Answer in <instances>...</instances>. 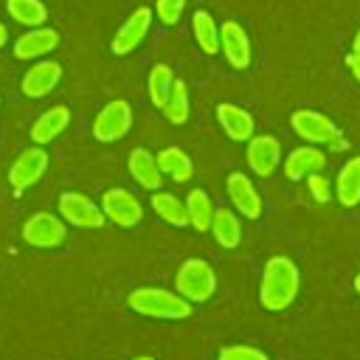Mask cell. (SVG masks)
Returning a JSON list of instances; mask_svg holds the SVG:
<instances>
[{
  "label": "cell",
  "instance_id": "cell-30",
  "mask_svg": "<svg viewBox=\"0 0 360 360\" xmlns=\"http://www.w3.org/2000/svg\"><path fill=\"white\" fill-rule=\"evenodd\" d=\"M307 186H309V194L315 197V202H329V200H332V186H329V180L323 177V172L307 174Z\"/></svg>",
  "mask_w": 360,
  "mask_h": 360
},
{
  "label": "cell",
  "instance_id": "cell-19",
  "mask_svg": "<svg viewBox=\"0 0 360 360\" xmlns=\"http://www.w3.org/2000/svg\"><path fill=\"white\" fill-rule=\"evenodd\" d=\"M326 158L315 146H298L284 158V174L287 180H304L312 172H323Z\"/></svg>",
  "mask_w": 360,
  "mask_h": 360
},
{
  "label": "cell",
  "instance_id": "cell-6",
  "mask_svg": "<svg viewBox=\"0 0 360 360\" xmlns=\"http://www.w3.org/2000/svg\"><path fill=\"white\" fill-rule=\"evenodd\" d=\"M59 217L73 228H101L107 219L101 205H96L90 197L79 191H65L59 197Z\"/></svg>",
  "mask_w": 360,
  "mask_h": 360
},
{
  "label": "cell",
  "instance_id": "cell-12",
  "mask_svg": "<svg viewBox=\"0 0 360 360\" xmlns=\"http://www.w3.org/2000/svg\"><path fill=\"white\" fill-rule=\"evenodd\" d=\"M56 45H59V34L48 25H37V28H28L25 34H20L14 39L11 56L20 62H28V59H39V56L51 53Z\"/></svg>",
  "mask_w": 360,
  "mask_h": 360
},
{
  "label": "cell",
  "instance_id": "cell-7",
  "mask_svg": "<svg viewBox=\"0 0 360 360\" xmlns=\"http://www.w3.org/2000/svg\"><path fill=\"white\" fill-rule=\"evenodd\" d=\"M219 53L225 56V62L236 70H245L253 59V48H250V37L242 28V22L236 20H225L219 25Z\"/></svg>",
  "mask_w": 360,
  "mask_h": 360
},
{
  "label": "cell",
  "instance_id": "cell-24",
  "mask_svg": "<svg viewBox=\"0 0 360 360\" xmlns=\"http://www.w3.org/2000/svg\"><path fill=\"white\" fill-rule=\"evenodd\" d=\"M6 11L14 22H20L25 28L45 25V20H48V8L42 0H6Z\"/></svg>",
  "mask_w": 360,
  "mask_h": 360
},
{
  "label": "cell",
  "instance_id": "cell-13",
  "mask_svg": "<svg viewBox=\"0 0 360 360\" xmlns=\"http://www.w3.org/2000/svg\"><path fill=\"white\" fill-rule=\"evenodd\" d=\"M59 79H62V65L53 62V59H39V62H34L22 73L20 90L28 98H42V96H48L59 84Z\"/></svg>",
  "mask_w": 360,
  "mask_h": 360
},
{
  "label": "cell",
  "instance_id": "cell-1",
  "mask_svg": "<svg viewBox=\"0 0 360 360\" xmlns=\"http://www.w3.org/2000/svg\"><path fill=\"white\" fill-rule=\"evenodd\" d=\"M298 284H301V278H298V267L292 264V259L273 256L264 264V276H262V287H259L262 307L270 312L287 309L298 295Z\"/></svg>",
  "mask_w": 360,
  "mask_h": 360
},
{
  "label": "cell",
  "instance_id": "cell-16",
  "mask_svg": "<svg viewBox=\"0 0 360 360\" xmlns=\"http://www.w3.org/2000/svg\"><path fill=\"white\" fill-rule=\"evenodd\" d=\"M127 166H129V174L138 180V186H143L146 191H158V188L163 186V172H160L158 158H155L152 152H146V149H132Z\"/></svg>",
  "mask_w": 360,
  "mask_h": 360
},
{
  "label": "cell",
  "instance_id": "cell-10",
  "mask_svg": "<svg viewBox=\"0 0 360 360\" xmlns=\"http://www.w3.org/2000/svg\"><path fill=\"white\" fill-rule=\"evenodd\" d=\"M101 211H104L107 219H112V222L121 225V228H132V225H138L141 217H143L141 200H138L132 191H127V188H110V191H104Z\"/></svg>",
  "mask_w": 360,
  "mask_h": 360
},
{
  "label": "cell",
  "instance_id": "cell-15",
  "mask_svg": "<svg viewBox=\"0 0 360 360\" xmlns=\"http://www.w3.org/2000/svg\"><path fill=\"white\" fill-rule=\"evenodd\" d=\"M228 197L233 202V208L248 217V219H256L262 214V200H259V191L253 188V183L248 180V174L242 172H233L228 177Z\"/></svg>",
  "mask_w": 360,
  "mask_h": 360
},
{
  "label": "cell",
  "instance_id": "cell-2",
  "mask_svg": "<svg viewBox=\"0 0 360 360\" xmlns=\"http://www.w3.org/2000/svg\"><path fill=\"white\" fill-rule=\"evenodd\" d=\"M127 304L146 315V318H166V321H177V318H188L191 315V301L183 298L180 292H169L160 287H141L132 290Z\"/></svg>",
  "mask_w": 360,
  "mask_h": 360
},
{
  "label": "cell",
  "instance_id": "cell-35",
  "mask_svg": "<svg viewBox=\"0 0 360 360\" xmlns=\"http://www.w3.org/2000/svg\"><path fill=\"white\" fill-rule=\"evenodd\" d=\"M354 290H357V292H360V273H357V276H354Z\"/></svg>",
  "mask_w": 360,
  "mask_h": 360
},
{
  "label": "cell",
  "instance_id": "cell-21",
  "mask_svg": "<svg viewBox=\"0 0 360 360\" xmlns=\"http://www.w3.org/2000/svg\"><path fill=\"white\" fill-rule=\"evenodd\" d=\"M191 34H194V39H197V45H200L202 53H208V56L219 53V25L211 17V11H205V8L194 11V17H191Z\"/></svg>",
  "mask_w": 360,
  "mask_h": 360
},
{
  "label": "cell",
  "instance_id": "cell-34",
  "mask_svg": "<svg viewBox=\"0 0 360 360\" xmlns=\"http://www.w3.org/2000/svg\"><path fill=\"white\" fill-rule=\"evenodd\" d=\"M352 51H357V53H360V31L354 34V42H352Z\"/></svg>",
  "mask_w": 360,
  "mask_h": 360
},
{
  "label": "cell",
  "instance_id": "cell-8",
  "mask_svg": "<svg viewBox=\"0 0 360 360\" xmlns=\"http://www.w3.org/2000/svg\"><path fill=\"white\" fill-rule=\"evenodd\" d=\"M149 25H152V8L138 6V8L124 20V25L112 34V39H110V51H112L115 56H127V53H132V51L143 42V37L149 34Z\"/></svg>",
  "mask_w": 360,
  "mask_h": 360
},
{
  "label": "cell",
  "instance_id": "cell-33",
  "mask_svg": "<svg viewBox=\"0 0 360 360\" xmlns=\"http://www.w3.org/2000/svg\"><path fill=\"white\" fill-rule=\"evenodd\" d=\"M6 42H8V28H6V22L0 20V48H6Z\"/></svg>",
  "mask_w": 360,
  "mask_h": 360
},
{
  "label": "cell",
  "instance_id": "cell-23",
  "mask_svg": "<svg viewBox=\"0 0 360 360\" xmlns=\"http://www.w3.org/2000/svg\"><path fill=\"white\" fill-rule=\"evenodd\" d=\"M152 208L160 219H166L169 225L174 228H186L188 225V211H186V202H180L174 194L169 191H152Z\"/></svg>",
  "mask_w": 360,
  "mask_h": 360
},
{
  "label": "cell",
  "instance_id": "cell-29",
  "mask_svg": "<svg viewBox=\"0 0 360 360\" xmlns=\"http://www.w3.org/2000/svg\"><path fill=\"white\" fill-rule=\"evenodd\" d=\"M155 11H158V20L163 25H177L183 11H186V0H158Z\"/></svg>",
  "mask_w": 360,
  "mask_h": 360
},
{
  "label": "cell",
  "instance_id": "cell-22",
  "mask_svg": "<svg viewBox=\"0 0 360 360\" xmlns=\"http://www.w3.org/2000/svg\"><path fill=\"white\" fill-rule=\"evenodd\" d=\"M158 166H160V172L169 174L174 183H186V180H191V174H194V163H191V158H188L180 146L163 149V152L158 155Z\"/></svg>",
  "mask_w": 360,
  "mask_h": 360
},
{
  "label": "cell",
  "instance_id": "cell-17",
  "mask_svg": "<svg viewBox=\"0 0 360 360\" xmlns=\"http://www.w3.org/2000/svg\"><path fill=\"white\" fill-rule=\"evenodd\" d=\"M217 121L231 141H250L253 138V115L236 104H217Z\"/></svg>",
  "mask_w": 360,
  "mask_h": 360
},
{
  "label": "cell",
  "instance_id": "cell-4",
  "mask_svg": "<svg viewBox=\"0 0 360 360\" xmlns=\"http://www.w3.org/2000/svg\"><path fill=\"white\" fill-rule=\"evenodd\" d=\"M290 124H292V129H295L304 141H309V143H329L332 149H343V146H346L340 129H338L323 112H315V110H295V112L290 115Z\"/></svg>",
  "mask_w": 360,
  "mask_h": 360
},
{
  "label": "cell",
  "instance_id": "cell-27",
  "mask_svg": "<svg viewBox=\"0 0 360 360\" xmlns=\"http://www.w3.org/2000/svg\"><path fill=\"white\" fill-rule=\"evenodd\" d=\"M186 211H188V225H194L197 231H208L211 228L214 205H211V197L202 188H194L186 197Z\"/></svg>",
  "mask_w": 360,
  "mask_h": 360
},
{
  "label": "cell",
  "instance_id": "cell-36",
  "mask_svg": "<svg viewBox=\"0 0 360 360\" xmlns=\"http://www.w3.org/2000/svg\"><path fill=\"white\" fill-rule=\"evenodd\" d=\"M135 360H155V357H135Z\"/></svg>",
  "mask_w": 360,
  "mask_h": 360
},
{
  "label": "cell",
  "instance_id": "cell-26",
  "mask_svg": "<svg viewBox=\"0 0 360 360\" xmlns=\"http://www.w3.org/2000/svg\"><path fill=\"white\" fill-rule=\"evenodd\" d=\"M160 110H163V115H166L169 124H177V127H180V124L188 121L191 107H188V87H186L183 79H174L172 93H169V98H166V104H163Z\"/></svg>",
  "mask_w": 360,
  "mask_h": 360
},
{
  "label": "cell",
  "instance_id": "cell-28",
  "mask_svg": "<svg viewBox=\"0 0 360 360\" xmlns=\"http://www.w3.org/2000/svg\"><path fill=\"white\" fill-rule=\"evenodd\" d=\"M172 84H174V73L169 65H155L149 70V79H146V90H149V101L155 107H163L169 93H172Z\"/></svg>",
  "mask_w": 360,
  "mask_h": 360
},
{
  "label": "cell",
  "instance_id": "cell-20",
  "mask_svg": "<svg viewBox=\"0 0 360 360\" xmlns=\"http://www.w3.org/2000/svg\"><path fill=\"white\" fill-rule=\"evenodd\" d=\"M335 197L340 205L352 208L360 202V158H352L343 163V169L338 172V186H335Z\"/></svg>",
  "mask_w": 360,
  "mask_h": 360
},
{
  "label": "cell",
  "instance_id": "cell-5",
  "mask_svg": "<svg viewBox=\"0 0 360 360\" xmlns=\"http://www.w3.org/2000/svg\"><path fill=\"white\" fill-rule=\"evenodd\" d=\"M132 127V107L124 98H115L110 104L101 107V112L93 121V138L101 143L110 141H121Z\"/></svg>",
  "mask_w": 360,
  "mask_h": 360
},
{
  "label": "cell",
  "instance_id": "cell-18",
  "mask_svg": "<svg viewBox=\"0 0 360 360\" xmlns=\"http://www.w3.org/2000/svg\"><path fill=\"white\" fill-rule=\"evenodd\" d=\"M68 124H70V110H68V107H51V110H45V112L34 121V127H31V141H34L37 146H45V143H51L53 138H59V135L68 129Z\"/></svg>",
  "mask_w": 360,
  "mask_h": 360
},
{
  "label": "cell",
  "instance_id": "cell-3",
  "mask_svg": "<svg viewBox=\"0 0 360 360\" xmlns=\"http://www.w3.org/2000/svg\"><path fill=\"white\" fill-rule=\"evenodd\" d=\"M174 287L191 304L194 301H208L214 295V290H217V276H214V270L202 259H188V262L180 264Z\"/></svg>",
  "mask_w": 360,
  "mask_h": 360
},
{
  "label": "cell",
  "instance_id": "cell-11",
  "mask_svg": "<svg viewBox=\"0 0 360 360\" xmlns=\"http://www.w3.org/2000/svg\"><path fill=\"white\" fill-rule=\"evenodd\" d=\"M22 239L31 248H45V250L48 248H56L65 239V222L59 217H53V214H45V211L42 214H34L22 225Z\"/></svg>",
  "mask_w": 360,
  "mask_h": 360
},
{
  "label": "cell",
  "instance_id": "cell-14",
  "mask_svg": "<svg viewBox=\"0 0 360 360\" xmlns=\"http://www.w3.org/2000/svg\"><path fill=\"white\" fill-rule=\"evenodd\" d=\"M248 163L259 177H270L281 163V143L273 135H253L248 141Z\"/></svg>",
  "mask_w": 360,
  "mask_h": 360
},
{
  "label": "cell",
  "instance_id": "cell-31",
  "mask_svg": "<svg viewBox=\"0 0 360 360\" xmlns=\"http://www.w3.org/2000/svg\"><path fill=\"white\" fill-rule=\"evenodd\" d=\"M219 360H270V357L253 346H228L219 352Z\"/></svg>",
  "mask_w": 360,
  "mask_h": 360
},
{
  "label": "cell",
  "instance_id": "cell-25",
  "mask_svg": "<svg viewBox=\"0 0 360 360\" xmlns=\"http://www.w3.org/2000/svg\"><path fill=\"white\" fill-rule=\"evenodd\" d=\"M211 231H214V236H217V242L222 248H236L239 239H242V225H239L236 214L228 211V208H214Z\"/></svg>",
  "mask_w": 360,
  "mask_h": 360
},
{
  "label": "cell",
  "instance_id": "cell-9",
  "mask_svg": "<svg viewBox=\"0 0 360 360\" xmlns=\"http://www.w3.org/2000/svg\"><path fill=\"white\" fill-rule=\"evenodd\" d=\"M48 169V152L42 146H31L25 149L8 169V183L17 194H22L25 188H31Z\"/></svg>",
  "mask_w": 360,
  "mask_h": 360
},
{
  "label": "cell",
  "instance_id": "cell-32",
  "mask_svg": "<svg viewBox=\"0 0 360 360\" xmlns=\"http://www.w3.org/2000/svg\"><path fill=\"white\" fill-rule=\"evenodd\" d=\"M346 68H349V70H352V76L360 82V53H357V51H352V53L346 56Z\"/></svg>",
  "mask_w": 360,
  "mask_h": 360
}]
</instances>
